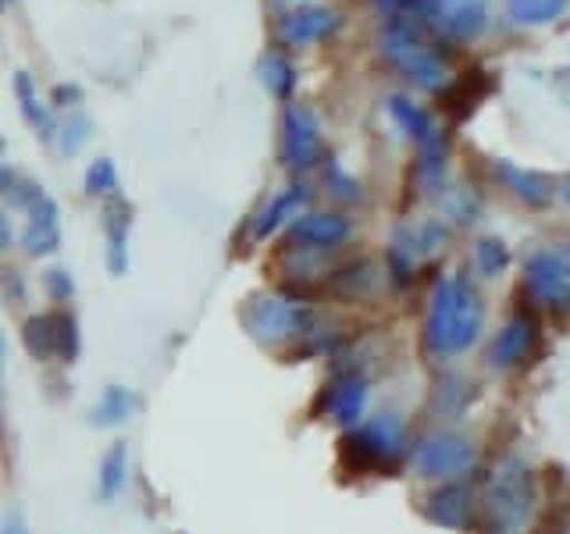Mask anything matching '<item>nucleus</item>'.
I'll return each mask as SVG.
<instances>
[{
  "label": "nucleus",
  "instance_id": "obj_1",
  "mask_svg": "<svg viewBox=\"0 0 570 534\" xmlns=\"http://www.w3.org/2000/svg\"><path fill=\"white\" fill-rule=\"evenodd\" d=\"M481 314L485 307H481V296L468 275H445L428 303L424 346L435 356L468 353L481 335Z\"/></svg>",
  "mask_w": 570,
  "mask_h": 534
},
{
  "label": "nucleus",
  "instance_id": "obj_2",
  "mask_svg": "<svg viewBox=\"0 0 570 534\" xmlns=\"http://www.w3.org/2000/svg\"><path fill=\"white\" fill-rule=\"evenodd\" d=\"M534 513V477L521 459H507L485 485V531L524 534Z\"/></svg>",
  "mask_w": 570,
  "mask_h": 534
},
{
  "label": "nucleus",
  "instance_id": "obj_3",
  "mask_svg": "<svg viewBox=\"0 0 570 534\" xmlns=\"http://www.w3.org/2000/svg\"><path fill=\"white\" fill-rule=\"evenodd\" d=\"M382 53L389 58V65L400 71L403 79L417 82L424 89H439L450 79V68L439 58V50H432L421 32L410 22H392L382 36Z\"/></svg>",
  "mask_w": 570,
  "mask_h": 534
},
{
  "label": "nucleus",
  "instance_id": "obj_4",
  "mask_svg": "<svg viewBox=\"0 0 570 534\" xmlns=\"http://www.w3.org/2000/svg\"><path fill=\"white\" fill-rule=\"evenodd\" d=\"M400 445H403V424L396 417H379L367 427H356L343 438V459L353 471H396L400 467Z\"/></svg>",
  "mask_w": 570,
  "mask_h": 534
},
{
  "label": "nucleus",
  "instance_id": "obj_5",
  "mask_svg": "<svg viewBox=\"0 0 570 534\" xmlns=\"http://www.w3.org/2000/svg\"><path fill=\"white\" fill-rule=\"evenodd\" d=\"M278 40L293 47H307L317 40H328L338 29V14L317 0H278Z\"/></svg>",
  "mask_w": 570,
  "mask_h": 534
},
{
  "label": "nucleus",
  "instance_id": "obj_6",
  "mask_svg": "<svg viewBox=\"0 0 570 534\" xmlns=\"http://www.w3.org/2000/svg\"><path fill=\"white\" fill-rule=\"evenodd\" d=\"M246 325L254 335L267 338V343H282V338H293L311 325V314L299 307V303L285 299V296H261L254 307H249Z\"/></svg>",
  "mask_w": 570,
  "mask_h": 534
},
{
  "label": "nucleus",
  "instance_id": "obj_7",
  "mask_svg": "<svg viewBox=\"0 0 570 534\" xmlns=\"http://www.w3.org/2000/svg\"><path fill=\"white\" fill-rule=\"evenodd\" d=\"M321 154V129L307 107H285L282 115V160L293 171H307Z\"/></svg>",
  "mask_w": 570,
  "mask_h": 534
},
{
  "label": "nucleus",
  "instance_id": "obj_8",
  "mask_svg": "<svg viewBox=\"0 0 570 534\" xmlns=\"http://www.w3.org/2000/svg\"><path fill=\"white\" fill-rule=\"evenodd\" d=\"M528 289L546 307H567L570 303V264L563 254L542 249L528 260Z\"/></svg>",
  "mask_w": 570,
  "mask_h": 534
},
{
  "label": "nucleus",
  "instance_id": "obj_9",
  "mask_svg": "<svg viewBox=\"0 0 570 534\" xmlns=\"http://www.w3.org/2000/svg\"><path fill=\"white\" fill-rule=\"evenodd\" d=\"M474 459V449L468 438L460 435H435L417 449V471L424 477H453L468 471Z\"/></svg>",
  "mask_w": 570,
  "mask_h": 534
},
{
  "label": "nucleus",
  "instance_id": "obj_10",
  "mask_svg": "<svg viewBox=\"0 0 570 534\" xmlns=\"http://www.w3.org/2000/svg\"><path fill=\"white\" fill-rule=\"evenodd\" d=\"M350 221L343 218V214H328V210H321V214H307V218H299L293 225V239L303 243V246H311V249H332L338 243H346L350 239Z\"/></svg>",
  "mask_w": 570,
  "mask_h": 534
},
{
  "label": "nucleus",
  "instance_id": "obj_11",
  "mask_svg": "<svg viewBox=\"0 0 570 534\" xmlns=\"http://www.w3.org/2000/svg\"><path fill=\"white\" fill-rule=\"evenodd\" d=\"M22 243L32 257H47L58 249L61 243V228H58V207H53L50 196H43L40 204L29 207V221H26V231H22Z\"/></svg>",
  "mask_w": 570,
  "mask_h": 534
},
{
  "label": "nucleus",
  "instance_id": "obj_12",
  "mask_svg": "<svg viewBox=\"0 0 570 534\" xmlns=\"http://www.w3.org/2000/svg\"><path fill=\"white\" fill-rule=\"evenodd\" d=\"M439 18L456 40H474L489 26V0H442Z\"/></svg>",
  "mask_w": 570,
  "mask_h": 534
},
{
  "label": "nucleus",
  "instance_id": "obj_13",
  "mask_svg": "<svg viewBox=\"0 0 570 534\" xmlns=\"http://www.w3.org/2000/svg\"><path fill=\"white\" fill-rule=\"evenodd\" d=\"M364 399H367V382L364 378H353V374H346L343 382H335L328 392H325V409L328 414L350 427L356 424V417L364 414Z\"/></svg>",
  "mask_w": 570,
  "mask_h": 534
},
{
  "label": "nucleus",
  "instance_id": "obj_14",
  "mask_svg": "<svg viewBox=\"0 0 570 534\" xmlns=\"http://www.w3.org/2000/svg\"><path fill=\"white\" fill-rule=\"evenodd\" d=\"M499 178L521 196V200L528 207H546L549 204V196H552V182H549V175L542 171H531V168H517V165H507V160H499Z\"/></svg>",
  "mask_w": 570,
  "mask_h": 534
},
{
  "label": "nucleus",
  "instance_id": "obj_15",
  "mask_svg": "<svg viewBox=\"0 0 570 534\" xmlns=\"http://www.w3.org/2000/svg\"><path fill=\"white\" fill-rule=\"evenodd\" d=\"M428 516L445 527H468L471 524V492L468 485H445L428 503Z\"/></svg>",
  "mask_w": 570,
  "mask_h": 534
},
{
  "label": "nucleus",
  "instance_id": "obj_16",
  "mask_svg": "<svg viewBox=\"0 0 570 534\" xmlns=\"http://www.w3.org/2000/svg\"><path fill=\"white\" fill-rule=\"evenodd\" d=\"M531 343H534L531 325H528L524 317H517V320H510L503 332H499V338L492 343L489 356H492L495 367H513V364L524 360V353L531 349Z\"/></svg>",
  "mask_w": 570,
  "mask_h": 534
},
{
  "label": "nucleus",
  "instance_id": "obj_17",
  "mask_svg": "<svg viewBox=\"0 0 570 534\" xmlns=\"http://www.w3.org/2000/svg\"><path fill=\"white\" fill-rule=\"evenodd\" d=\"M303 196H307V189H303V186L282 189V192L275 196V200L261 210V218L254 221V239H267L272 231H278L285 221H289V214L303 204Z\"/></svg>",
  "mask_w": 570,
  "mask_h": 534
},
{
  "label": "nucleus",
  "instance_id": "obj_18",
  "mask_svg": "<svg viewBox=\"0 0 570 534\" xmlns=\"http://www.w3.org/2000/svg\"><path fill=\"white\" fill-rule=\"evenodd\" d=\"M389 111H392V121H396L406 136H414L417 142H424L428 136H435L432 115H424L410 97H400V93L389 97Z\"/></svg>",
  "mask_w": 570,
  "mask_h": 534
},
{
  "label": "nucleus",
  "instance_id": "obj_19",
  "mask_svg": "<svg viewBox=\"0 0 570 534\" xmlns=\"http://www.w3.org/2000/svg\"><path fill=\"white\" fill-rule=\"evenodd\" d=\"M567 11V0H507V14L517 26H549Z\"/></svg>",
  "mask_w": 570,
  "mask_h": 534
},
{
  "label": "nucleus",
  "instance_id": "obj_20",
  "mask_svg": "<svg viewBox=\"0 0 570 534\" xmlns=\"http://www.w3.org/2000/svg\"><path fill=\"white\" fill-rule=\"evenodd\" d=\"M261 79L278 100H285L293 93V86H296V68H293L289 58H282V53H264V58H261Z\"/></svg>",
  "mask_w": 570,
  "mask_h": 534
},
{
  "label": "nucleus",
  "instance_id": "obj_21",
  "mask_svg": "<svg viewBox=\"0 0 570 534\" xmlns=\"http://www.w3.org/2000/svg\"><path fill=\"white\" fill-rule=\"evenodd\" d=\"M129 207L121 204L118 218L115 207H107V267L111 271H125V239H129Z\"/></svg>",
  "mask_w": 570,
  "mask_h": 534
},
{
  "label": "nucleus",
  "instance_id": "obj_22",
  "mask_svg": "<svg viewBox=\"0 0 570 534\" xmlns=\"http://www.w3.org/2000/svg\"><path fill=\"white\" fill-rule=\"evenodd\" d=\"M26 346L36 360H47L50 353H58V317L26 320Z\"/></svg>",
  "mask_w": 570,
  "mask_h": 534
},
{
  "label": "nucleus",
  "instance_id": "obj_23",
  "mask_svg": "<svg viewBox=\"0 0 570 534\" xmlns=\"http://www.w3.org/2000/svg\"><path fill=\"white\" fill-rule=\"evenodd\" d=\"M14 89H18V103H22V111H26V118L40 129L43 136L50 132V115H47V107L36 100V89H32V79L26 76V71H18L14 76Z\"/></svg>",
  "mask_w": 570,
  "mask_h": 534
},
{
  "label": "nucleus",
  "instance_id": "obj_24",
  "mask_svg": "<svg viewBox=\"0 0 570 534\" xmlns=\"http://www.w3.org/2000/svg\"><path fill=\"white\" fill-rule=\"evenodd\" d=\"M507 264H510V254H507V246L499 243V239L489 236V239H481V243H478V267H481V271H485L489 278L503 271Z\"/></svg>",
  "mask_w": 570,
  "mask_h": 534
},
{
  "label": "nucleus",
  "instance_id": "obj_25",
  "mask_svg": "<svg viewBox=\"0 0 570 534\" xmlns=\"http://www.w3.org/2000/svg\"><path fill=\"white\" fill-rule=\"evenodd\" d=\"M125 481V449L121 445H115L111 453H107L104 459V474H100V485H104V495H115L121 488Z\"/></svg>",
  "mask_w": 570,
  "mask_h": 534
},
{
  "label": "nucleus",
  "instance_id": "obj_26",
  "mask_svg": "<svg viewBox=\"0 0 570 534\" xmlns=\"http://www.w3.org/2000/svg\"><path fill=\"white\" fill-rule=\"evenodd\" d=\"M58 349L65 360H71V356L79 353V328H76V317H71L68 310L58 314Z\"/></svg>",
  "mask_w": 570,
  "mask_h": 534
},
{
  "label": "nucleus",
  "instance_id": "obj_27",
  "mask_svg": "<svg viewBox=\"0 0 570 534\" xmlns=\"http://www.w3.org/2000/svg\"><path fill=\"white\" fill-rule=\"evenodd\" d=\"M115 189V165L107 157L94 160V168L86 171V192H107Z\"/></svg>",
  "mask_w": 570,
  "mask_h": 534
},
{
  "label": "nucleus",
  "instance_id": "obj_28",
  "mask_svg": "<svg viewBox=\"0 0 570 534\" xmlns=\"http://www.w3.org/2000/svg\"><path fill=\"white\" fill-rule=\"evenodd\" d=\"M86 132H89V121L86 118H71L68 132H65V154H76V147L82 142Z\"/></svg>",
  "mask_w": 570,
  "mask_h": 534
},
{
  "label": "nucleus",
  "instance_id": "obj_29",
  "mask_svg": "<svg viewBox=\"0 0 570 534\" xmlns=\"http://www.w3.org/2000/svg\"><path fill=\"white\" fill-rule=\"evenodd\" d=\"M374 8L385 14H403V11H421V0H374Z\"/></svg>",
  "mask_w": 570,
  "mask_h": 534
},
{
  "label": "nucleus",
  "instance_id": "obj_30",
  "mask_svg": "<svg viewBox=\"0 0 570 534\" xmlns=\"http://www.w3.org/2000/svg\"><path fill=\"white\" fill-rule=\"evenodd\" d=\"M332 189H335L338 196L346 192V200H356V192H361V189H356V182H353V178L338 175V171H332Z\"/></svg>",
  "mask_w": 570,
  "mask_h": 534
},
{
  "label": "nucleus",
  "instance_id": "obj_31",
  "mask_svg": "<svg viewBox=\"0 0 570 534\" xmlns=\"http://www.w3.org/2000/svg\"><path fill=\"white\" fill-rule=\"evenodd\" d=\"M47 281H50V293H53V296H71V281H68V275L50 271Z\"/></svg>",
  "mask_w": 570,
  "mask_h": 534
},
{
  "label": "nucleus",
  "instance_id": "obj_32",
  "mask_svg": "<svg viewBox=\"0 0 570 534\" xmlns=\"http://www.w3.org/2000/svg\"><path fill=\"white\" fill-rule=\"evenodd\" d=\"M4 534H29V531H26L22 524H18L14 516H11V521H8V527H4Z\"/></svg>",
  "mask_w": 570,
  "mask_h": 534
},
{
  "label": "nucleus",
  "instance_id": "obj_33",
  "mask_svg": "<svg viewBox=\"0 0 570 534\" xmlns=\"http://www.w3.org/2000/svg\"><path fill=\"white\" fill-rule=\"evenodd\" d=\"M560 196H563V204L570 207V178H567V182L560 186Z\"/></svg>",
  "mask_w": 570,
  "mask_h": 534
},
{
  "label": "nucleus",
  "instance_id": "obj_34",
  "mask_svg": "<svg viewBox=\"0 0 570 534\" xmlns=\"http://www.w3.org/2000/svg\"><path fill=\"white\" fill-rule=\"evenodd\" d=\"M560 254H563V260H567V264H570V243H567V246H563V249H560Z\"/></svg>",
  "mask_w": 570,
  "mask_h": 534
}]
</instances>
